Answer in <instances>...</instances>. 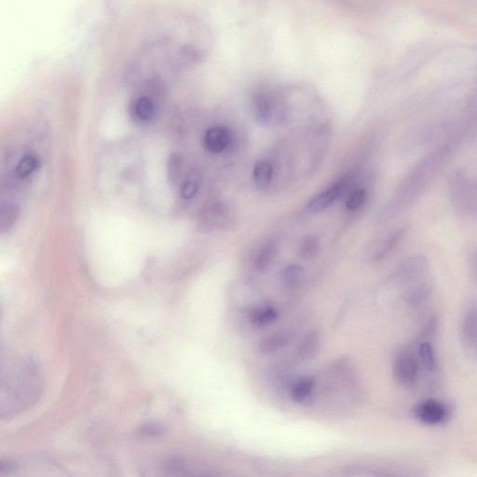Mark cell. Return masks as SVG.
I'll return each mask as SVG.
<instances>
[{
	"mask_svg": "<svg viewBox=\"0 0 477 477\" xmlns=\"http://www.w3.org/2000/svg\"><path fill=\"white\" fill-rule=\"evenodd\" d=\"M449 409L441 401L427 399L421 401L414 408V416L426 425H440L447 420Z\"/></svg>",
	"mask_w": 477,
	"mask_h": 477,
	"instance_id": "cell-4",
	"label": "cell"
},
{
	"mask_svg": "<svg viewBox=\"0 0 477 477\" xmlns=\"http://www.w3.org/2000/svg\"><path fill=\"white\" fill-rule=\"evenodd\" d=\"M16 469V465L13 462L10 461H1L0 462V473H8L13 472Z\"/></svg>",
	"mask_w": 477,
	"mask_h": 477,
	"instance_id": "cell-28",
	"label": "cell"
},
{
	"mask_svg": "<svg viewBox=\"0 0 477 477\" xmlns=\"http://www.w3.org/2000/svg\"><path fill=\"white\" fill-rule=\"evenodd\" d=\"M462 338L464 343L472 349L477 348V304L467 310L462 320Z\"/></svg>",
	"mask_w": 477,
	"mask_h": 477,
	"instance_id": "cell-10",
	"label": "cell"
},
{
	"mask_svg": "<svg viewBox=\"0 0 477 477\" xmlns=\"http://www.w3.org/2000/svg\"><path fill=\"white\" fill-rule=\"evenodd\" d=\"M418 356L424 370H426L427 372H435L437 363H436L434 347L430 342L424 341L420 345Z\"/></svg>",
	"mask_w": 477,
	"mask_h": 477,
	"instance_id": "cell-16",
	"label": "cell"
},
{
	"mask_svg": "<svg viewBox=\"0 0 477 477\" xmlns=\"http://www.w3.org/2000/svg\"><path fill=\"white\" fill-rule=\"evenodd\" d=\"M292 338V333L286 330L271 334L259 342V351L265 355L279 352L290 343Z\"/></svg>",
	"mask_w": 477,
	"mask_h": 477,
	"instance_id": "cell-9",
	"label": "cell"
},
{
	"mask_svg": "<svg viewBox=\"0 0 477 477\" xmlns=\"http://www.w3.org/2000/svg\"><path fill=\"white\" fill-rule=\"evenodd\" d=\"M20 215V208L13 203L3 204L0 213V230L5 232L16 223Z\"/></svg>",
	"mask_w": 477,
	"mask_h": 477,
	"instance_id": "cell-15",
	"label": "cell"
},
{
	"mask_svg": "<svg viewBox=\"0 0 477 477\" xmlns=\"http://www.w3.org/2000/svg\"><path fill=\"white\" fill-rule=\"evenodd\" d=\"M40 160L35 155H25L16 166V175L19 177L26 178L33 175L39 169Z\"/></svg>",
	"mask_w": 477,
	"mask_h": 477,
	"instance_id": "cell-19",
	"label": "cell"
},
{
	"mask_svg": "<svg viewBox=\"0 0 477 477\" xmlns=\"http://www.w3.org/2000/svg\"><path fill=\"white\" fill-rule=\"evenodd\" d=\"M350 184V178L345 177L343 179L339 180L335 185L330 187L329 189L319 193L318 195L314 196L311 201L307 204L306 211L310 213H318L326 210L327 208L332 206L334 203L345 192L346 187Z\"/></svg>",
	"mask_w": 477,
	"mask_h": 477,
	"instance_id": "cell-5",
	"label": "cell"
},
{
	"mask_svg": "<svg viewBox=\"0 0 477 477\" xmlns=\"http://www.w3.org/2000/svg\"><path fill=\"white\" fill-rule=\"evenodd\" d=\"M181 170H182V160L179 155L175 153L170 155L168 165H167L170 183L175 185L177 182L178 178L180 177Z\"/></svg>",
	"mask_w": 477,
	"mask_h": 477,
	"instance_id": "cell-22",
	"label": "cell"
},
{
	"mask_svg": "<svg viewBox=\"0 0 477 477\" xmlns=\"http://www.w3.org/2000/svg\"><path fill=\"white\" fill-rule=\"evenodd\" d=\"M272 174H273V170H272L271 163L268 160H259L254 169V177L257 186L261 189H268L271 186Z\"/></svg>",
	"mask_w": 477,
	"mask_h": 477,
	"instance_id": "cell-14",
	"label": "cell"
},
{
	"mask_svg": "<svg viewBox=\"0 0 477 477\" xmlns=\"http://www.w3.org/2000/svg\"><path fill=\"white\" fill-rule=\"evenodd\" d=\"M320 250V241L317 236L308 235L301 241L300 254L304 259H312Z\"/></svg>",
	"mask_w": 477,
	"mask_h": 477,
	"instance_id": "cell-20",
	"label": "cell"
},
{
	"mask_svg": "<svg viewBox=\"0 0 477 477\" xmlns=\"http://www.w3.org/2000/svg\"><path fill=\"white\" fill-rule=\"evenodd\" d=\"M275 100L270 93H261L256 95L253 101V113L257 124L260 125L270 124L273 118Z\"/></svg>",
	"mask_w": 477,
	"mask_h": 477,
	"instance_id": "cell-8",
	"label": "cell"
},
{
	"mask_svg": "<svg viewBox=\"0 0 477 477\" xmlns=\"http://www.w3.org/2000/svg\"><path fill=\"white\" fill-rule=\"evenodd\" d=\"M277 250V245L273 242H269L263 245L254 260L256 270L259 272L267 271L276 257Z\"/></svg>",
	"mask_w": 477,
	"mask_h": 477,
	"instance_id": "cell-13",
	"label": "cell"
},
{
	"mask_svg": "<svg viewBox=\"0 0 477 477\" xmlns=\"http://www.w3.org/2000/svg\"><path fill=\"white\" fill-rule=\"evenodd\" d=\"M367 200V190L365 189H357L351 193L349 197H348L346 204V209L348 211L359 210L363 206H364Z\"/></svg>",
	"mask_w": 477,
	"mask_h": 477,
	"instance_id": "cell-23",
	"label": "cell"
},
{
	"mask_svg": "<svg viewBox=\"0 0 477 477\" xmlns=\"http://www.w3.org/2000/svg\"><path fill=\"white\" fill-rule=\"evenodd\" d=\"M163 432H165V429H163L162 425L151 423L142 426L139 430V434L141 435L142 437L153 438L163 435Z\"/></svg>",
	"mask_w": 477,
	"mask_h": 477,
	"instance_id": "cell-26",
	"label": "cell"
},
{
	"mask_svg": "<svg viewBox=\"0 0 477 477\" xmlns=\"http://www.w3.org/2000/svg\"><path fill=\"white\" fill-rule=\"evenodd\" d=\"M395 379L401 386L411 388L417 382L418 363L411 351L403 349L398 352L394 362Z\"/></svg>",
	"mask_w": 477,
	"mask_h": 477,
	"instance_id": "cell-3",
	"label": "cell"
},
{
	"mask_svg": "<svg viewBox=\"0 0 477 477\" xmlns=\"http://www.w3.org/2000/svg\"><path fill=\"white\" fill-rule=\"evenodd\" d=\"M303 273V268L301 266L298 264L288 266L283 273V286L288 290H295L302 282Z\"/></svg>",
	"mask_w": 477,
	"mask_h": 477,
	"instance_id": "cell-18",
	"label": "cell"
},
{
	"mask_svg": "<svg viewBox=\"0 0 477 477\" xmlns=\"http://www.w3.org/2000/svg\"><path fill=\"white\" fill-rule=\"evenodd\" d=\"M199 192L197 181L189 179L185 181L180 187V196L185 200H192Z\"/></svg>",
	"mask_w": 477,
	"mask_h": 477,
	"instance_id": "cell-25",
	"label": "cell"
},
{
	"mask_svg": "<svg viewBox=\"0 0 477 477\" xmlns=\"http://www.w3.org/2000/svg\"><path fill=\"white\" fill-rule=\"evenodd\" d=\"M1 380L3 418L25 411L39 399L42 388V374L31 359L16 357L8 360V365H2Z\"/></svg>",
	"mask_w": 477,
	"mask_h": 477,
	"instance_id": "cell-1",
	"label": "cell"
},
{
	"mask_svg": "<svg viewBox=\"0 0 477 477\" xmlns=\"http://www.w3.org/2000/svg\"><path fill=\"white\" fill-rule=\"evenodd\" d=\"M186 461L183 459L180 458H171L167 459L163 464V469L170 472L172 475H180L181 472L186 470Z\"/></svg>",
	"mask_w": 477,
	"mask_h": 477,
	"instance_id": "cell-24",
	"label": "cell"
},
{
	"mask_svg": "<svg viewBox=\"0 0 477 477\" xmlns=\"http://www.w3.org/2000/svg\"><path fill=\"white\" fill-rule=\"evenodd\" d=\"M232 142V134L222 126L208 129L204 136V144L206 151L213 154H219L230 146Z\"/></svg>",
	"mask_w": 477,
	"mask_h": 477,
	"instance_id": "cell-6",
	"label": "cell"
},
{
	"mask_svg": "<svg viewBox=\"0 0 477 477\" xmlns=\"http://www.w3.org/2000/svg\"><path fill=\"white\" fill-rule=\"evenodd\" d=\"M278 313L272 306H262L252 312L251 322L254 326H267L276 320Z\"/></svg>",
	"mask_w": 477,
	"mask_h": 477,
	"instance_id": "cell-17",
	"label": "cell"
},
{
	"mask_svg": "<svg viewBox=\"0 0 477 477\" xmlns=\"http://www.w3.org/2000/svg\"><path fill=\"white\" fill-rule=\"evenodd\" d=\"M315 382L312 377H303L293 384L290 396L294 402L301 404L305 402L311 396Z\"/></svg>",
	"mask_w": 477,
	"mask_h": 477,
	"instance_id": "cell-12",
	"label": "cell"
},
{
	"mask_svg": "<svg viewBox=\"0 0 477 477\" xmlns=\"http://www.w3.org/2000/svg\"><path fill=\"white\" fill-rule=\"evenodd\" d=\"M428 260L423 256L408 257L398 269L396 278L405 286L406 298L412 306H417L428 298L431 292Z\"/></svg>",
	"mask_w": 477,
	"mask_h": 477,
	"instance_id": "cell-2",
	"label": "cell"
},
{
	"mask_svg": "<svg viewBox=\"0 0 477 477\" xmlns=\"http://www.w3.org/2000/svg\"><path fill=\"white\" fill-rule=\"evenodd\" d=\"M320 347V336L318 333L311 331L306 334L300 341L297 350V358L300 361H309L316 355Z\"/></svg>",
	"mask_w": 477,
	"mask_h": 477,
	"instance_id": "cell-11",
	"label": "cell"
},
{
	"mask_svg": "<svg viewBox=\"0 0 477 477\" xmlns=\"http://www.w3.org/2000/svg\"><path fill=\"white\" fill-rule=\"evenodd\" d=\"M156 101L152 96L146 95L137 96L130 104V113L136 122L148 124L156 116Z\"/></svg>",
	"mask_w": 477,
	"mask_h": 477,
	"instance_id": "cell-7",
	"label": "cell"
},
{
	"mask_svg": "<svg viewBox=\"0 0 477 477\" xmlns=\"http://www.w3.org/2000/svg\"><path fill=\"white\" fill-rule=\"evenodd\" d=\"M470 271L472 272L473 276L477 281V250L473 252L470 257Z\"/></svg>",
	"mask_w": 477,
	"mask_h": 477,
	"instance_id": "cell-27",
	"label": "cell"
},
{
	"mask_svg": "<svg viewBox=\"0 0 477 477\" xmlns=\"http://www.w3.org/2000/svg\"><path fill=\"white\" fill-rule=\"evenodd\" d=\"M404 234H405V230H403V228H401V230H398L391 234V235L383 242L382 247H380V249L377 252L375 259L379 260L387 256V254L396 247V245L401 241V239L403 238Z\"/></svg>",
	"mask_w": 477,
	"mask_h": 477,
	"instance_id": "cell-21",
	"label": "cell"
}]
</instances>
